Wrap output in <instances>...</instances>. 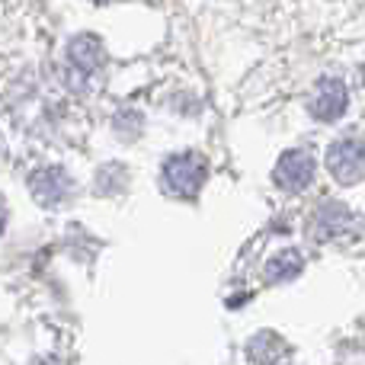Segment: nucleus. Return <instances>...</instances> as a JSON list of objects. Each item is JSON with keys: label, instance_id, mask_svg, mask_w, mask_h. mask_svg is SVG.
Segmentation results:
<instances>
[{"label": "nucleus", "instance_id": "8", "mask_svg": "<svg viewBox=\"0 0 365 365\" xmlns=\"http://www.w3.org/2000/svg\"><path fill=\"white\" fill-rule=\"evenodd\" d=\"M302 266H304L302 253L282 250L279 257H272L269 263H266V276H269L272 282H285V279H295L298 272H302Z\"/></svg>", "mask_w": 365, "mask_h": 365}, {"label": "nucleus", "instance_id": "9", "mask_svg": "<svg viewBox=\"0 0 365 365\" xmlns=\"http://www.w3.org/2000/svg\"><path fill=\"white\" fill-rule=\"evenodd\" d=\"M4 227H6V202L0 199V231H4Z\"/></svg>", "mask_w": 365, "mask_h": 365}, {"label": "nucleus", "instance_id": "5", "mask_svg": "<svg viewBox=\"0 0 365 365\" xmlns=\"http://www.w3.org/2000/svg\"><path fill=\"white\" fill-rule=\"evenodd\" d=\"M29 186H32L36 202H42V205H58V202H64L71 195L74 182H71V177L61 167H45V170H38L36 177L29 180Z\"/></svg>", "mask_w": 365, "mask_h": 365}, {"label": "nucleus", "instance_id": "6", "mask_svg": "<svg viewBox=\"0 0 365 365\" xmlns=\"http://www.w3.org/2000/svg\"><path fill=\"white\" fill-rule=\"evenodd\" d=\"M68 55H71V61H74L77 68L90 74V71H96L103 64L106 51H103V45H100V38H96V36H77L74 42H71Z\"/></svg>", "mask_w": 365, "mask_h": 365}, {"label": "nucleus", "instance_id": "4", "mask_svg": "<svg viewBox=\"0 0 365 365\" xmlns=\"http://www.w3.org/2000/svg\"><path fill=\"white\" fill-rule=\"evenodd\" d=\"M349 106V93H346V83L336 81V77H327V81L317 83L314 96H311V115L321 122H334L346 113Z\"/></svg>", "mask_w": 365, "mask_h": 365}, {"label": "nucleus", "instance_id": "10", "mask_svg": "<svg viewBox=\"0 0 365 365\" xmlns=\"http://www.w3.org/2000/svg\"><path fill=\"white\" fill-rule=\"evenodd\" d=\"M362 81H365V71H362Z\"/></svg>", "mask_w": 365, "mask_h": 365}, {"label": "nucleus", "instance_id": "2", "mask_svg": "<svg viewBox=\"0 0 365 365\" xmlns=\"http://www.w3.org/2000/svg\"><path fill=\"white\" fill-rule=\"evenodd\" d=\"M327 170L334 173L336 182L353 186L365 180V141L362 138H343L330 145L327 151Z\"/></svg>", "mask_w": 365, "mask_h": 365}, {"label": "nucleus", "instance_id": "7", "mask_svg": "<svg viewBox=\"0 0 365 365\" xmlns=\"http://www.w3.org/2000/svg\"><path fill=\"white\" fill-rule=\"evenodd\" d=\"M346 225H349V212L343 205H336V202H330V205H324L321 212L314 215V237L327 240V237H334V234H340Z\"/></svg>", "mask_w": 365, "mask_h": 365}, {"label": "nucleus", "instance_id": "1", "mask_svg": "<svg viewBox=\"0 0 365 365\" xmlns=\"http://www.w3.org/2000/svg\"><path fill=\"white\" fill-rule=\"evenodd\" d=\"M208 177V164L202 154H173L164 164V192L177 195V199H192L202 189V182Z\"/></svg>", "mask_w": 365, "mask_h": 365}, {"label": "nucleus", "instance_id": "3", "mask_svg": "<svg viewBox=\"0 0 365 365\" xmlns=\"http://www.w3.org/2000/svg\"><path fill=\"white\" fill-rule=\"evenodd\" d=\"M314 158H311L308 151H302V148H295V151H285L282 158H279L276 170H272V180H276L279 189H285V192H302V189L311 186V180H314Z\"/></svg>", "mask_w": 365, "mask_h": 365}]
</instances>
